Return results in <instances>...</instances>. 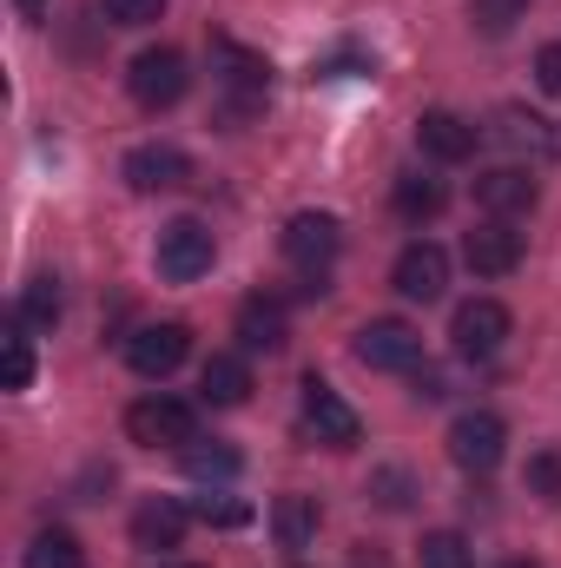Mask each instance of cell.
Instances as JSON below:
<instances>
[{"label": "cell", "instance_id": "obj_29", "mask_svg": "<svg viewBox=\"0 0 561 568\" xmlns=\"http://www.w3.org/2000/svg\"><path fill=\"white\" fill-rule=\"evenodd\" d=\"M529 489L542 503H561V449H536L529 456Z\"/></svg>", "mask_w": 561, "mask_h": 568}, {"label": "cell", "instance_id": "obj_35", "mask_svg": "<svg viewBox=\"0 0 561 568\" xmlns=\"http://www.w3.org/2000/svg\"><path fill=\"white\" fill-rule=\"evenodd\" d=\"M502 568H536V562H502Z\"/></svg>", "mask_w": 561, "mask_h": 568}, {"label": "cell", "instance_id": "obj_1", "mask_svg": "<svg viewBox=\"0 0 561 568\" xmlns=\"http://www.w3.org/2000/svg\"><path fill=\"white\" fill-rule=\"evenodd\" d=\"M185 87H192V73H185V53H178V47H145L140 60L126 67V93L140 100L145 113L178 106V100H185Z\"/></svg>", "mask_w": 561, "mask_h": 568}, {"label": "cell", "instance_id": "obj_13", "mask_svg": "<svg viewBox=\"0 0 561 568\" xmlns=\"http://www.w3.org/2000/svg\"><path fill=\"white\" fill-rule=\"evenodd\" d=\"M185 179H192V159H185L178 145L152 140V145H133V152H126V185H133V192H178Z\"/></svg>", "mask_w": 561, "mask_h": 568}, {"label": "cell", "instance_id": "obj_6", "mask_svg": "<svg viewBox=\"0 0 561 568\" xmlns=\"http://www.w3.org/2000/svg\"><path fill=\"white\" fill-rule=\"evenodd\" d=\"M509 331H516V317H509V304H496V297H469V304H456V324H449V337H456V351L462 357H496L502 344H509Z\"/></svg>", "mask_w": 561, "mask_h": 568}, {"label": "cell", "instance_id": "obj_28", "mask_svg": "<svg viewBox=\"0 0 561 568\" xmlns=\"http://www.w3.org/2000/svg\"><path fill=\"white\" fill-rule=\"evenodd\" d=\"M370 503L377 509H410L417 503V476L410 469H377L370 476Z\"/></svg>", "mask_w": 561, "mask_h": 568}, {"label": "cell", "instance_id": "obj_9", "mask_svg": "<svg viewBox=\"0 0 561 568\" xmlns=\"http://www.w3.org/2000/svg\"><path fill=\"white\" fill-rule=\"evenodd\" d=\"M337 252H344V225H337L330 212H297V219L284 225V258H290L297 272H324Z\"/></svg>", "mask_w": 561, "mask_h": 568}, {"label": "cell", "instance_id": "obj_20", "mask_svg": "<svg viewBox=\"0 0 561 568\" xmlns=\"http://www.w3.org/2000/svg\"><path fill=\"white\" fill-rule=\"evenodd\" d=\"M60 311H67V291H60L53 272H40V278H27L13 317H20V324H33V331H53V324H60Z\"/></svg>", "mask_w": 561, "mask_h": 568}, {"label": "cell", "instance_id": "obj_26", "mask_svg": "<svg viewBox=\"0 0 561 568\" xmlns=\"http://www.w3.org/2000/svg\"><path fill=\"white\" fill-rule=\"evenodd\" d=\"M469 20H476V33L502 40L516 20H529V0H469Z\"/></svg>", "mask_w": 561, "mask_h": 568}, {"label": "cell", "instance_id": "obj_22", "mask_svg": "<svg viewBox=\"0 0 561 568\" xmlns=\"http://www.w3.org/2000/svg\"><path fill=\"white\" fill-rule=\"evenodd\" d=\"M178 456H185V476H192V483H232V476H238V449H225V443L192 436Z\"/></svg>", "mask_w": 561, "mask_h": 568}, {"label": "cell", "instance_id": "obj_31", "mask_svg": "<svg viewBox=\"0 0 561 568\" xmlns=\"http://www.w3.org/2000/svg\"><path fill=\"white\" fill-rule=\"evenodd\" d=\"M192 516H198V523H218V529H238L252 509H245V503H225V496H198V503H192Z\"/></svg>", "mask_w": 561, "mask_h": 568}, {"label": "cell", "instance_id": "obj_15", "mask_svg": "<svg viewBox=\"0 0 561 568\" xmlns=\"http://www.w3.org/2000/svg\"><path fill=\"white\" fill-rule=\"evenodd\" d=\"M417 140L429 159H442V165H462L469 152H476V126L462 120V113H449V106H429L417 120Z\"/></svg>", "mask_w": 561, "mask_h": 568}, {"label": "cell", "instance_id": "obj_8", "mask_svg": "<svg viewBox=\"0 0 561 568\" xmlns=\"http://www.w3.org/2000/svg\"><path fill=\"white\" fill-rule=\"evenodd\" d=\"M304 424H310V436H317L324 449H350V443L364 436L357 410H350V404H344V397H337V390L317 377V371L304 377Z\"/></svg>", "mask_w": 561, "mask_h": 568}, {"label": "cell", "instance_id": "obj_21", "mask_svg": "<svg viewBox=\"0 0 561 568\" xmlns=\"http://www.w3.org/2000/svg\"><path fill=\"white\" fill-rule=\"evenodd\" d=\"M317 496H278V509H272V529H278L284 549H304V542H317Z\"/></svg>", "mask_w": 561, "mask_h": 568}, {"label": "cell", "instance_id": "obj_33", "mask_svg": "<svg viewBox=\"0 0 561 568\" xmlns=\"http://www.w3.org/2000/svg\"><path fill=\"white\" fill-rule=\"evenodd\" d=\"M417 397H422V404H436V397H442V371H417Z\"/></svg>", "mask_w": 561, "mask_h": 568}, {"label": "cell", "instance_id": "obj_32", "mask_svg": "<svg viewBox=\"0 0 561 568\" xmlns=\"http://www.w3.org/2000/svg\"><path fill=\"white\" fill-rule=\"evenodd\" d=\"M536 80H542V93L561 100V47H542V53H536Z\"/></svg>", "mask_w": 561, "mask_h": 568}, {"label": "cell", "instance_id": "obj_4", "mask_svg": "<svg viewBox=\"0 0 561 568\" xmlns=\"http://www.w3.org/2000/svg\"><path fill=\"white\" fill-rule=\"evenodd\" d=\"M350 351H357V364H370V371H417L422 364V331L410 317H370Z\"/></svg>", "mask_w": 561, "mask_h": 568}, {"label": "cell", "instance_id": "obj_17", "mask_svg": "<svg viewBox=\"0 0 561 568\" xmlns=\"http://www.w3.org/2000/svg\"><path fill=\"white\" fill-rule=\"evenodd\" d=\"M238 344L245 351H265V357H278L284 344H290V324H284L278 297H245L238 304Z\"/></svg>", "mask_w": 561, "mask_h": 568}, {"label": "cell", "instance_id": "obj_19", "mask_svg": "<svg viewBox=\"0 0 561 568\" xmlns=\"http://www.w3.org/2000/svg\"><path fill=\"white\" fill-rule=\"evenodd\" d=\"M212 53L225 60V80H232L245 100H265V87H272V60H265V53H245V47H238V40H225V33L212 40Z\"/></svg>", "mask_w": 561, "mask_h": 568}, {"label": "cell", "instance_id": "obj_5", "mask_svg": "<svg viewBox=\"0 0 561 568\" xmlns=\"http://www.w3.org/2000/svg\"><path fill=\"white\" fill-rule=\"evenodd\" d=\"M212 258H218L212 225H198V219H172V225L159 232V278L192 284V278H205V272H212Z\"/></svg>", "mask_w": 561, "mask_h": 568}, {"label": "cell", "instance_id": "obj_24", "mask_svg": "<svg viewBox=\"0 0 561 568\" xmlns=\"http://www.w3.org/2000/svg\"><path fill=\"white\" fill-rule=\"evenodd\" d=\"M390 199H397V212H404L410 225H429V219L442 212V185H436V179H422V172H404Z\"/></svg>", "mask_w": 561, "mask_h": 568}, {"label": "cell", "instance_id": "obj_18", "mask_svg": "<svg viewBox=\"0 0 561 568\" xmlns=\"http://www.w3.org/2000/svg\"><path fill=\"white\" fill-rule=\"evenodd\" d=\"M198 397H205L212 410L245 404V397H252V364H245V357H232V351L205 357V371H198Z\"/></svg>", "mask_w": 561, "mask_h": 568}, {"label": "cell", "instance_id": "obj_10", "mask_svg": "<svg viewBox=\"0 0 561 568\" xmlns=\"http://www.w3.org/2000/svg\"><path fill=\"white\" fill-rule=\"evenodd\" d=\"M390 284L410 297V304H436L442 291H449V252L442 245H404L397 252V265H390Z\"/></svg>", "mask_w": 561, "mask_h": 568}, {"label": "cell", "instance_id": "obj_11", "mask_svg": "<svg viewBox=\"0 0 561 568\" xmlns=\"http://www.w3.org/2000/svg\"><path fill=\"white\" fill-rule=\"evenodd\" d=\"M536 199H542V185H536L522 165H489V172H476V205H482L489 219H529Z\"/></svg>", "mask_w": 561, "mask_h": 568}, {"label": "cell", "instance_id": "obj_12", "mask_svg": "<svg viewBox=\"0 0 561 568\" xmlns=\"http://www.w3.org/2000/svg\"><path fill=\"white\" fill-rule=\"evenodd\" d=\"M462 265H469L476 278H509V272L522 265V232H509V219L476 225V232L462 239Z\"/></svg>", "mask_w": 561, "mask_h": 568}, {"label": "cell", "instance_id": "obj_36", "mask_svg": "<svg viewBox=\"0 0 561 568\" xmlns=\"http://www.w3.org/2000/svg\"><path fill=\"white\" fill-rule=\"evenodd\" d=\"M178 568H198V562H178Z\"/></svg>", "mask_w": 561, "mask_h": 568}, {"label": "cell", "instance_id": "obj_7", "mask_svg": "<svg viewBox=\"0 0 561 568\" xmlns=\"http://www.w3.org/2000/svg\"><path fill=\"white\" fill-rule=\"evenodd\" d=\"M185 351H192V331H185L178 317H165V324H140V331L126 337V364H133L140 377H172V371L185 364Z\"/></svg>", "mask_w": 561, "mask_h": 568}, {"label": "cell", "instance_id": "obj_14", "mask_svg": "<svg viewBox=\"0 0 561 568\" xmlns=\"http://www.w3.org/2000/svg\"><path fill=\"white\" fill-rule=\"evenodd\" d=\"M496 140L509 152H529V159H561V126L549 113H529V106H502L496 113Z\"/></svg>", "mask_w": 561, "mask_h": 568}, {"label": "cell", "instance_id": "obj_27", "mask_svg": "<svg viewBox=\"0 0 561 568\" xmlns=\"http://www.w3.org/2000/svg\"><path fill=\"white\" fill-rule=\"evenodd\" d=\"M417 568H469V542L456 529H429L417 549Z\"/></svg>", "mask_w": 561, "mask_h": 568}, {"label": "cell", "instance_id": "obj_2", "mask_svg": "<svg viewBox=\"0 0 561 568\" xmlns=\"http://www.w3.org/2000/svg\"><path fill=\"white\" fill-rule=\"evenodd\" d=\"M126 436L140 443V449H185L192 436H198V410L192 404H178V397H140L133 410H126Z\"/></svg>", "mask_w": 561, "mask_h": 568}, {"label": "cell", "instance_id": "obj_16", "mask_svg": "<svg viewBox=\"0 0 561 568\" xmlns=\"http://www.w3.org/2000/svg\"><path fill=\"white\" fill-rule=\"evenodd\" d=\"M185 523H192V509H178L172 496H152V503H140L133 509V549H178L185 542Z\"/></svg>", "mask_w": 561, "mask_h": 568}, {"label": "cell", "instance_id": "obj_3", "mask_svg": "<svg viewBox=\"0 0 561 568\" xmlns=\"http://www.w3.org/2000/svg\"><path fill=\"white\" fill-rule=\"evenodd\" d=\"M502 449H509V424L496 410H462L449 424V463L469 469V476H489L502 463Z\"/></svg>", "mask_w": 561, "mask_h": 568}, {"label": "cell", "instance_id": "obj_30", "mask_svg": "<svg viewBox=\"0 0 561 568\" xmlns=\"http://www.w3.org/2000/svg\"><path fill=\"white\" fill-rule=\"evenodd\" d=\"M100 7H106L113 27H152L165 13V0H100Z\"/></svg>", "mask_w": 561, "mask_h": 568}, {"label": "cell", "instance_id": "obj_34", "mask_svg": "<svg viewBox=\"0 0 561 568\" xmlns=\"http://www.w3.org/2000/svg\"><path fill=\"white\" fill-rule=\"evenodd\" d=\"M20 13H40V0H20Z\"/></svg>", "mask_w": 561, "mask_h": 568}, {"label": "cell", "instance_id": "obj_25", "mask_svg": "<svg viewBox=\"0 0 561 568\" xmlns=\"http://www.w3.org/2000/svg\"><path fill=\"white\" fill-rule=\"evenodd\" d=\"M0 384H7V390H27V384H33V351H27V324H20V317H13L7 337H0Z\"/></svg>", "mask_w": 561, "mask_h": 568}, {"label": "cell", "instance_id": "obj_23", "mask_svg": "<svg viewBox=\"0 0 561 568\" xmlns=\"http://www.w3.org/2000/svg\"><path fill=\"white\" fill-rule=\"evenodd\" d=\"M27 568H86V549L73 529H40L27 542Z\"/></svg>", "mask_w": 561, "mask_h": 568}]
</instances>
